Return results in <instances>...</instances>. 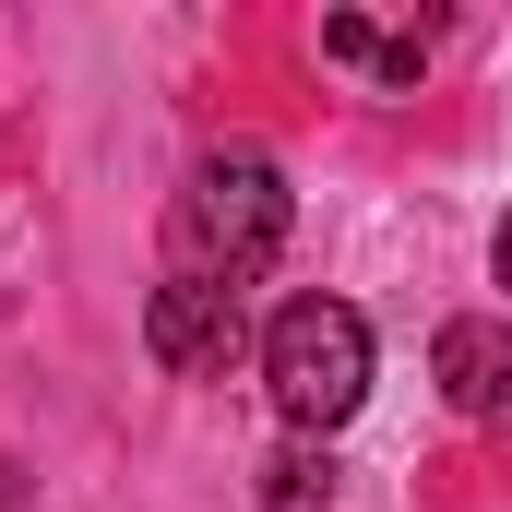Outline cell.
Wrapping results in <instances>:
<instances>
[{
  "mask_svg": "<svg viewBox=\"0 0 512 512\" xmlns=\"http://www.w3.org/2000/svg\"><path fill=\"white\" fill-rule=\"evenodd\" d=\"M286 167L262 155V143H215L191 179H179V203H167V274L179 286H227V298H251L262 262L286 251Z\"/></svg>",
  "mask_w": 512,
  "mask_h": 512,
  "instance_id": "6da1fadb",
  "label": "cell"
},
{
  "mask_svg": "<svg viewBox=\"0 0 512 512\" xmlns=\"http://www.w3.org/2000/svg\"><path fill=\"white\" fill-rule=\"evenodd\" d=\"M262 393L298 441H334L358 405H370V322L346 298H286L262 322Z\"/></svg>",
  "mask_w": 512,
  "mask_h": 512,
  "instance_id": "7a4b0ae2",
  "label": "cell"
},
{
  "mask_svg": "<svg viewBox=\"0 0 512 512\" xmlns=\"http://www.w3.org/2000/svg\"><path fill=\"white\" fill-rule=\"evenodd\" d=\"M143 346H155V370H179V382H215L239 346H251V310L227 298V286H155L143 298Z\"/></svg>",
  "mask_w": 512,
  "mask_h": 512,
  "instance_id": "3957f363",
  "label": "cell"
},
{
  "mask_svg": "<svg viewBox=\"0 0 512 512\" xmlns=\"http://www.w3.org/2000/svg\"><path fill=\"white\" fill-rule=\"evenodd\" d=\"M429 382H441V405H465V417H501L512 405V322L501 310L441 322V334H429Z\"/></svg>",
  "mask_w": 512,
  "mask_h": 512,
  "instance_id": "277c9868",
  "label": "cell"
},
{
  "mask_svg": "<svg viewBox=\"0 0 512 512\" xmlns=\"http://www.w3.org/2000/svg\"><path fill=\"white\" fill-rule=\"evenodd\" d=\"M322 60H346V72H370L382 96H405V84L429 72V24H405V36H382L370 12H322Z\"/></svg>",
  "mask_w": 512,
  "mask_h": 512,
  "instance_id": "5b68a950",
  "label": "cell"
},
{
  "mask_svg": "<svg viewBox=\"0 0 512 512\" xmlns=\"http://www.w3.org/2000/svg\"><path fill=\"white\" fill-rule=\"evenodd\" d=\"M262 512H334V453L322 441H286L262 465Z\"/></svg>",
  "mask_w": 512,
  "mask_h": 512,
  "instance_id": "8992f818",
  "label": "cell"
},
{
  "mask_svg": "<svg viewBox=\"0 0 512 512\" xmlns=\"http://www.w3.org/2000/svg\"><path fill=\"white\" fill-rule=\"evenodd\" d=\"M489 274H501V286H512V215H501V239H489Z\"/></svg>",
  "mask_w": 512,
  "mask_h": 512,
  "instance_id": "52a82bcc",
  "label": "cell"
}]
</instances>
